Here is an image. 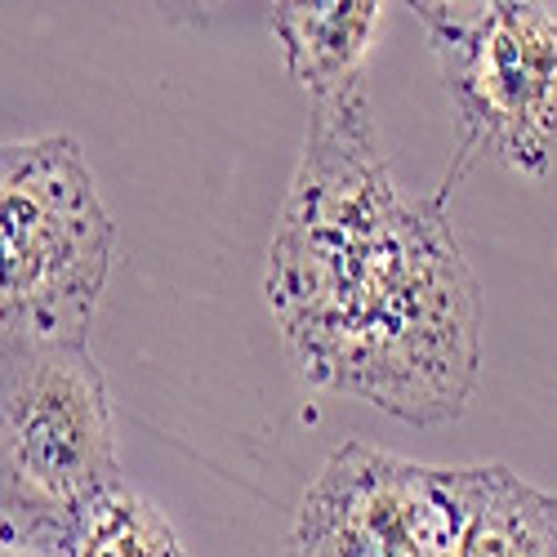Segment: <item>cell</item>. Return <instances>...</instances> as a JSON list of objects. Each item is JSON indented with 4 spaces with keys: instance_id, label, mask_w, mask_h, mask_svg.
Segmentation results:
<instances>
[{
    "instance_id": "cell-6",
    "label": "cell",
    "mask_w": 557,
    "mask_h": 557,
    "mask_svg": "<svg viewBox=\"0 0 557 557\" xmlns=\"http://www.w3.org/2000/svg\"><path fill=\"white\" fill-rule=\"evenodd\" d=\"M455 531L446 557H557V508L504 463L446 469Z\"/></svg>"
},
{
    "instance_id": "cell-4",
    "label": "cell",
    "mask_w": 557,
    "mask_h": 557,
    "mask_svg": "<svg viewBox=\"0 0 557 557\" xmlns=\"http://www.w3.org/2000/svg\"><path fill=\"white\" fill-rule=\"evenodd\" d=\"M410 10L433 40L459 125V152L442 193L450 197L478 157L544 174L557 148V10L540 0H420Z\"/></svg>"
},
{
    "instance_id": "cell-5",
    "label": "cell",
    "mask_w": 557,
    "mask_h": 557,
    "mask_svg": "<svg viewBox=\"0 0 557 557\" xmlns=\"http://www.w3.org/2000/svg\"><path fill=\"white\" fill-rule=\"evenodd\" d=\"M450 478L370 442H344L295 508L286 557H446Z\"/></svg>"
},
{
    "instance_id": "cell-10",
    "label": "cell",
    "mask_w": 557,
    "mask_h": 557,
    "mask_svg": "<svg viewBox=\"0 0 557 557\" xmlns=\"http://www.w3.org/2000/svg\"><path fill=\"white\" fill-rule=\"evenodd\" d=\"M553 508H557V495H553Z\"/></svg>"
},
{
    "instance_id": "cell-9",
    "label": "cell",
    "mask_w": 557,
    "mask_h": 557,
    "mask_svg": "<svg viewBox=\"0 0 557 557\" xmlns=\"http://www.w3.org/2000/svg\"><path fill=\"white\" fill-rule=\"evenodd\" d=\"M0 557H67V540L0 518Z\"/></svg>"
},
{
    "instance_id": "cell-7",
    "label": "cell",
    "mask_w": 557,
    "mask_h": 557,
    "mask_svg": "<svg viewBox=\"0 0 557 557\" xmlns=\"http://www.w3.org/2000/svg\"><path fill=\"white\" fill-rule=\"evenodd\" d=\"M272 36L282 40L286 72L312 99L366 81V54L384 23L375 0H312V5H272Z\"/></svg>"
},
{
    "instance_id": "cell-3",
    "label": "cell",
    "mask_w": 557,
    "mask_h": 557,
    "mask_svg": "<svg viewBox=\"0 0 557 557\" xmlns=\"http://www.w3.org/2000/svg\"><path fill=\"white\" fill-rule=\"evenodd\" d=\"M121 482L112 397L89 344H0V518L67 540Z\"/></svg>"
},
{
    "instance_id": "cell-2",
    "label": "cell",
    "mask_w": 557,
    "mask_h": 557,
    "mask_svg": "<svg viewBox=\"0 0 557 557\" xmlns=\"http://www.w3.org/2000/svg\"><path fill=\"white\" fill-rule=\"evenodd\" d=\"M112 219L67 134L0 144V344H89Z\"/></svg>"
},
{
    "instance_id": "cell-8",
    "label": "cell",
    "mask_w": 557,
    "mask_h": 557,
    "mask_svg": "<svg viewBox=\"0 0 557 557\" xmlns=\"http://www.w3.org/2000/svg\"><path fill=\"white\" fill-rule=\"evenodd\" d=\"M67 557H188V548L148 495L121 482L81 513L67 535Z\"/></svg>"
},
{
    "instance_id": "cell-1",
    "label": "cell",
    "mask_w": 557,
    "mask_h": 557,
    "mask_svg": "<svg viewBox=\"0 0 557 557\" xmlns=\"http://www.w3.org/2000/svg\"><path fill=\"white\" fill-rule=\"evenodd\" d=\"M384 152L366 81L312 99L268 246L263 295L295 375L401 424L437 429L473 401L482 290L446 219Z\"/></svg>"
}]
</instances>
